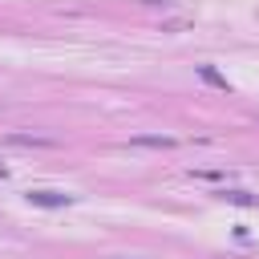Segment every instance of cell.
<instances>
[{
    "instance_id": "1",
    "label": "cell",
    "mask_w": 259,
    "mask_h": 259,
    "mask_svg": "<svg viewBox=\"0 0 259 259\" xmlns=\"http://www.w3.org/2000/svg\"><path fill=\"white\" fill-rule=\"evenodd\" d=\"M77 194H57V190H32L28 194V202L32 206H69Z\"/></svg>"
},
{
    "instance_id": "2",
    "label": "cell",
    "mask_w": 259,
    "mask_h": 259,
    "mask_svg": "<svg viewBox=\"0 0 259 259\" xmlns=\"http://www.w3.org/2000/svg\"><path fill=\"white\" fill-rule=\"evenodd\" d=\"M130 146H158V150H170V146H178L170 134H138V138H130Z\"/></svg>"
},
{
    "instance_id": "3",
    "label": "cell",
    "mask_w": 259,
    "mask_h": 259,
    "mask_svg": "<svg viewBox=\"0 0 259 259\" xmlns=\"http://www.w3.org/2000/svg\"><path fill=\"white\" fill-rule=\"evenodd\" d=\"M214 194H219L223 202H239V206H255V202H259L255 194H247V190H227V186H223V190H214Z\"/></svg>"
},
{
    "instance_id": "4",
    "label": "cell",
    "mask_w": 259,
    "mask_h": 259,
    "mask_svg": "<svg viewBox=\"0 0 259 259\" xmlns=\"http://www.w3.org/2000/svg\"><path fill=\"white\" fill-rule=\"evenodd\" d=\"M12 146H53V138H32V134H8Z\"/></svg>"
},
{
    "instance_id": "5",
    "label": "cell",
    "mask_w": 259,
    "mask_h": 259,
    "mask_svg": "<svg viewBox=\"0 0 259 259\" xmlns=\"http://www.w3.org/2000/svg\"><path fill=\"white\" fill-rule=\"evenodd\" d=\"M198 77H202V81H210V85H219V89H227V77H219L210 65H198Z\"/></svg>"
}]
</instances>
